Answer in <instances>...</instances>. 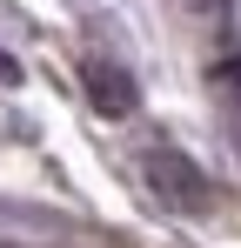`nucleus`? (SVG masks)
Listing matches in <instances>:
<instances>
[{
    "label": "nucleus",
    "mask_w": 241,
    "mask_h": 248,
    "mask_svg": "<svg viewBox=\"0 0 241 248\" xmlns=\"http://www.w3.org/2000/svg\"><path fill=\"white\" fill-rule=\"evenodd\" d=\"M141 174H148V188L161 195V208H181V215H201V208L214 202V188H208V174H201L188 155H174V148H141Z\"/></svg>",
    "instance_id": "nucleus-1"
},
{
    "label": "nucleus",
    "mask_w": 241,
    "mask_h": 248,
    "mask_svg": "<svg viewBox=\"0 0 241 248\" xmlns=\"http://www.w3.org/2000/svg\"><path fill=\"white\" fill-rule=\"evenodd\" d=\"M80 81H87V101H94L101 114H127V108H134V74H127L120 61H107V54H87V61H80Z\"/></svg>",
    "instance_id": "nucleus-2"
},
{
    "label": "nucleus",
    "mask_w": 241,
    "mask_h": 248,
    "mask_svg": "<svg viewBox=\"0 0 241 248\" xmlns=\"http://www.w3.org/2000/svg\"><path fill=\"white\" fill-rule=\"evenodd\" d=\"M20 81V61H14V54H0V87H14Z\"/></svg>",
    "instance_id": "nucleus-3"
},
{
    "label": "nucleus",
    "mask_w": 241,
    "mask_h": 248,
    "mask_svg": "<svg viewBox=\"0 0 241 248\" xmlns=\"http://www.w3.org/2000/svg\"><path fill=\"white\" fill-rule=\"evenodd\" d=\"M228 81H241V67H228Z\"/></svg>",
    "instance_id": "nucleus-4"
}]
</instances>
